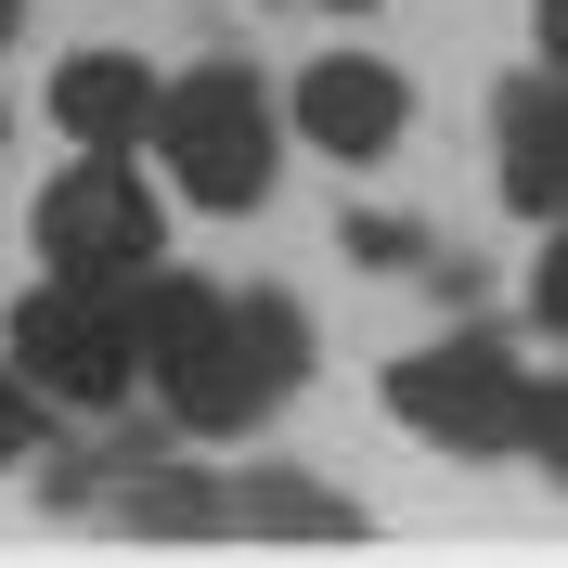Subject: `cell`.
Instances as JSON below:
<instances>
[{
    "instance_id": "52a82bcc",
    "label": "cell",
    "mask_w": 568,
    "mask_h": 568,
    "mask_svg": "<svg viewBox=\"0 0 568 568\" xmlns=\"http://www.w3.org/2000/svg\"><path fill=\"white\" fill-rule=\"evenodd\" d=\"M504 207L542 220V233L568 220V65L504 91Z\"/></svg>"
},
{
    "instance_id": "ba28073f",
    "label": "cell",
    "mask_w": 568,
    "mask_h": 568,
    "mask_svg": "<svg viewBox=\"0 0 568 568\" xmlns=\"http://www.w3.org/2000/svg\"><path fill=\"white\" fill-rule=\"evenodd\" d=\"M155 78L130 65V52H78L65 78H52V130L65 142H91V155H130V142H155Z\"/></svg>"
},
{
    "instance_id": "6da1fadb",
    "label": "cell",
    "mask_w": 568,
    "mask_h": 568,
    "mask_svg": "<svg viewBox=\"0 0 568 568\" xmlns=\"http://www.w3.org/2000/svg\"><path fill=\"white\" fill-rule=\"evenodd\" d=\"M130 336H142V375L169 388V414L194 439L258 426L297 388V362H311V323L284 297H207V284H169V272L130 284Z\"/></svg>"
},
{
    "instance_id": "5b68a950",
    "label": "cell",
    "mask_w": 568,
    "mask_h": 568,
    "mask_svg": "<svg viewBox=\"0 0 568 568\" xmlns=\"http://www.w3.org/2000/svg\"><path fill=\"white\" fill-rule=\"evenodd\" d=\"M388 414L439 453H517V426H530V375L491 349V336H439L388 375Z\"/></svg>"
},
{
    "instance_id": "3957f363",
    "label": "cell",
    "mask_w": 568,
    "mask_h": 568,
    "mask_svg": "<svg viewBox=\"0 0 568 568\" xmlns=\"http://www.w3.org/2000/svg\"><path fill=\"white\" fill-rule=\"evenodd\" d=\"M13 362H27L39 400H65V414H104V400H130L142 375V336H130V297L116 284H39V297H13Z\"/></svg>"
},
{
    "instance_id": "7c38bea8",
    "label": "cell",
    "mask_w": 568,
    "mask_h": 568,
    "mask_svg": "<svg viewBox=\"0 0 568 568\" xmlns=\"http://www.w3.org/2000/svg\"><path fill=\"white\" fill-rule=\"evenodd\" d=\"M27 439H39V388L0 375V465H27Z\"/></svg>"
},
{
    "instance_id": "7a4b0ae2",
    "label": "cell",
    "mask_w": 568,
    "mask_h": 568,
    "mask_svg": "<svg viewBox=\"0 0 568 568\" xmlns=\"http://www.w3.org/2000/svg\"><path fill=\"white\" fill-rule=\"evenodd\" d=\"M155 155H169V181L194 194V207H258L272 194V104H258V78L246 65H194L155 104Z\"/></svg>"
},
{
    "instance_id": "277c9868",
    "label": "cell",
    "mask_w": 568,
    "mask_h": 568,
    "mask_svg": "<svg viewBox=\"0 0 568 568\" xmlns=\"http://www.w3.org/2000/svg\"><path fill=\"white\" fill-rule=\"evenodd\" d=\"M155 246H169V220H155V194L130 181V155H78V169L39 194V258L65 284H116V297H130V284L155 272Z\"/></svg>"
},
{
    "instance_id": "8fae6325",
    "label": "cell",
    "mask_w": 568,
    "mask_h": 568,
    "mask_svg": "<svg viewBox=\"0 0 568 568\" xmlns=\"http://www.w3.org/2000/svg\"><path fill=\"white\" fill-rule=\"evenodd\" d=\"M530 311H542V336H568V220H556V246L530 258Z\"/></svg>"
},
{
    "instance_id": "8992f818",
    "label": "cell",
    "mask_w": 568,
    "mask_h": 568,
    "mask_svg": "<svg viewBox=\"0 0 568 568\" xmlns=\"http://www.w3.org/2000/svg\"><path fill=\"white\" fill-rule=\"evenodd\" d=\"M400 116H414V91H400L375 52H323V65L297 78V130H311L323 155H388Z\"/></svg>"
},
{
    "instance_id": "4fadbf2b",
    "label": "cell",
    "mask_w": 568,
    "mask_h": 568,
    "mask_svg": "<svg viewBox=\"0 0 568 568\" xmlns=\"http://www.w3.org/2000/svg\"><path fill=\"white\" fill-rule=\"evenodd\" d=\"M530 27H542V52L568 65V0H530Z\"/></svg>"
},
{
    "instance_id": "30bf717a",
    "label": "cell",
    "mask_w": 568,
    "mask_h": 568,
    "mask_svg": "<svg viewBox=\"0 0 568 568\" xmlns=\"http://www.w3.org/2000/svg\"><path fill=\"white\" fill-rule=\"evenodd\" d=\"M517 453H542L568 478V388H530V426H517Z\"/></svg>"
},
{
    "instance_id": "5bb4252c",
    "label": "cell",
    "mask_w": 568,
    "mask_h": 568,
    "mask_svg": "<svg viewBox=\"0 0 568 568\" xmlns=\"http://www.w3.org/2000/svg\"><path fill=\"white\" fill-rule=\"evenodd\" d=\"M336 13H362V0H336Z\"/></svg>"
},
{
    "instance_id": "9c48e42d",
    "label": "cell",
    "mask_w": 568,
    "mask_h": 568,
    "mask_svg": "<svg viewBox=\"0 0 568 568\" xmlns=\"http://www.w3.org/2000/svg\"><path fill=\"white\" fill-rule=\"evenodd\" d=\"M233 530H362V517L336 491H284L272 478V491H233Z\"/></svg>"
}]
</instances>
